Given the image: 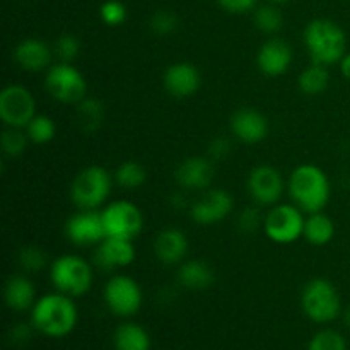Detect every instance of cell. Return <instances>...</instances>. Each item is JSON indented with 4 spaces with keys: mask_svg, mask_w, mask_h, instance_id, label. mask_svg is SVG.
Wrapping results in <instances>:
<instances>
[{
    "mask_svg": "<svg viewBox=\"0 0 350 350\" xmlns=\"http://www.w3.org/2000/svg\"><path fill=\"white\" fill-rule=\"evenodd\" d=\"M74 297L62 293L44 294L31 310V321L38 332L46 337L60 338L70 334L77 325V306Z\"/></svg>",
    "mask_w": 350,
    "mask_h": 350,
    "instance_id": "1",
    "label": "cell"
},
{
    "mask_svg": "<svg viewBox=\"0 0 350 350\" xmlns=\"http://www.w3.org/2000/svg\"><path fill=\"white\" fill-rule=\"evenodd\" d=\"M330 180L321 167L301 164L291 173L289 195L294 205L306 214L321 212L330 200Z\"/></svg>",
    "mask_w": 350,
    "mask_h": 350,
    "instance_id": "2",
    "label": "cell"
},
{
    "mask_svg": "<svg viewBox=\"0 0 350 350\" xmlns=\"http://www.w3.org/2000/svg\"><path fill=\"white\" fill-rule=\"evenodd\" d=\"M304 43L313 64L325 67L340 64L347 53V36L344 29L330 19L311 21L304 31Z\"/></svg>",
    "mask_w": 350,
    "mask_h": 350,
    "instance_id": "3",
    "label": "cell"
},
{
    "mask_svg": "<svg viewBox=\"0 0 350 350\" xmlns=\"http://www.w3.org/2000/svg\"><path fill=\"white\" fill-rule=\"evenodd\" d=\"M92 267L77 255H62L51 263L50 280L58 293L70 297L88 294L92 286Z\"/></svg>",
    "mask_w": 350,
    "mask_h": 350,
    "instance_id": "4",
    "label": "cell"
},
{
    "mask_svg": "<svg viewBox=\"0 0 350 350\" xmlns=\"http://www.w3.org/2000/svg\"><path fill=\"white\" fill-rule=\"evenodd\" d=\"M111 174L101 166H89L75 176L70 198L82 211H96L111 193Z\"/></svg>",
    "mask_w": 350,
    "mask_h": 350,
    "instance_id": "5",
    "label": "cell"
},
{
    "mask_svg": "<svg viewBox=\"0 0 350 350\" xmlns=\"http://www.w3.org/2000/svg\"><path fill=\"white\" fill-rule=\"evenodd\" d=\"M301 306L310 320L317 323H328L340 314V294L330 280L313 279L304 286Z\"/></svg>",
    "mask_w": 350,
    "mask_h": 350,
    "instance_id": "6",
    "label": "cell"
},
{
    "mask_svg": "<svg viewBox=\"0 0 350 350\" xmlns=\"http://www.w3.org/2000/svg\"><path fill=\"white\" fill-rule=\"evenodd\" d=\"M304 212L294 204L273 205L263 221L267 238L279 245H289L299 239L304 232Z\"/></svg>",
    "mask_w": 350,
    "mask_h": 350,
    "instance_id": "7",
    "label": "cell"
},
{
    "mask_svg": "<svg viewBox=\"0 0 350 350\" xmlns=\"http://www.w3.org/2000/svg\"><path fill=\"white\" fill-rule=\"evenodd\" d=\"M46 89L60 103L67 105H79L85 98L88 84L85 79L77 68L68 62H60L48 68Z\"/></svg>",
    "mask_w": 350,
    "mask_h": 350,
    "instance_id": "8",
    "label": "cell"
},
{
    "mask_svg": "<svg viewBox=\"0 0 350 350\" xmlns=\"http://www.w3.org/2000/svg\"><path fill=\"white\" fill-rule=\"evenodd\" d=\"M106 236L123 239H135L142 232L144 215L135 204L129 200H116L106 205L101 212Z\"/></svg>",
    "mask_w": 350,
    "mask_h": 350,
    "instance_id": "9",
    "label": "cell"
},
{
    "mask_svg": "<svg viewBox=\"0 0 350 350\" xmlns=\"http://www.w3.org/2000/svg\"><path fill=\"white\" fill-rule=\"evenodd\" d=\"M36 116V101L27 88L10 84L0 92V118L10 129H26Z\"/></svg>",
    "mask_w": 350,
    "mask_h": 350,
    "instance_id": "10",
    "label": "cell"
},
{
    "mask_svg": "<svg viewBox=\"0 0 350 350\" xmlns=\"http://www.w3.org/2000/svg\"><path fill=\"white\" fill-rule=\"evenodd\" d=\"M105 303L113 314L122 318L133 317L140 311L144 294L137 280L129 275H115L105 286Z\"/></svg>",
    "mask_w": 350,
    "mask_h": 350,
    "instance_id": "11",
    "label": "cell"
},
{
    "mask_svg": "<svg viewBox=\"0 0 350 350\" xmlns=\"http://www.w3.org/2000/svg\"><path fill=\"white\" fill-rule=\"evenodd\" d=\"M65 234L75 246L99 245L106 238L101 212L79 211L65 224Z\"/></svg>",
    "mask_w": 350,
    "mask_h": 350,
    "instance_id": "12",
    "label": "cell"
},
{
    "mask_svg": "<svg viewBox=\"0 0 350 350\" xmlns=\"http://www.w3.org/2000/svg\"><path fill=\"white\" fill-rule=\"evenodd\" d=\"M234 207V198L224 188H214V190L205 191L193 205H191V219L197 224L211 226L224 221L231 214Z\"/></svg>",
    "mask_w": 350,
    "mask_h": 350,
    "instance_id": "13",
    "label": "cell"
},
{
    "mask_svg": "<svg viewBox=\"0 0 350 350\" xmlns=\"http://www.w3.org/2000/svg\"><path fill=\"white\" fill-rule=\"evenodd\" d=\"M248 191L253 200L262 207L277 205L284 193V178L272 166L253 167L248 176Z\"/></svg>",
    "mask_w": 350,
    "mask_h": 350,
    "instance_id": "14",
    "label": "cell"
},
{
    "mask_svg": "<svg viewBox=\"0 0 350 350\" xmlns=\"http://www.w3.org/2000/svg\"><path fill=\"white\" fill-rule=\"evenodd\" d=\"M133 260H135V246L132 239L106 236L99 245H96L94 262L99 269H123V267H129Z\"/></svg>",
    "mask_w": 350,
    "mask_h": 350,
    "instance_id": "15",
    "label": "cell"
},
{
    "mask_svg": "<svg viewBox=\"0 0 350 350\" xmlns=\"http://www.w3.org/2000/svg\"><path fill=\"white\" fill-rule=\"evenodd\" d=\"M163 84L171 96L178 99H185L193 96L200 89L202 77L198 68L188 62H178L170 65L164 72Z\"/></svg>",
    "mask_w": 350,
    "mask_h": 350,
    "instance_id": "16",
    "label": "cell"
},
{
    "mask_svg": "<svg viewBox=\"0 0 350 350\" xmlns=\"http://www.w3.org/2000/svg\"><path fill=\"white\" fill-rule=\"evenodd\" d=\"M293 64V48L279 38L265 41L256 55V65L260 72L269 77H279L286 74Z\"/></svg>",
    "mask_w": 350,
    "mask_h": 350,
    "instance_id": "17",
    "label": "cell"
},
{
    "mask_svg": "<svg viewBox=\"0 0 350 350\" xmlns=\"http://www.w3.org/2000/svg\"><path fill=\"white\" fill-rule=\"evenodd\" d=\"M231 132L239 142L258 144L269 133V120L253 108H241L231 116Z\"/></svg>",
    "mask_w": 350,
    "mask_h": 350,
    "instance_id": "18",
    "label": "cell"
},
{
    "mask_svg": "<svg viewBox=\"0 0 350 350\" xmlns=\"http://www.w3.org/2000/svg\"><path fill=\"white\" fill-rule=\"evenodd\" d=\"M178 185L187 190H205L214 178V166L207 157H188L178 166L174 173Z\"/></svg>",
    "mask_w": 350,
    "mask_h": 350,
    "instance_id": "19",
    "label": "cell"
},
{
    "mask_svg": "<svg viewBox=\"0 0 350 350\" xmlns=\"http://www.w3.org/2000/svg\"><path fill=\"white\" fill-rule=\"evenodd\" d=\"M53 50L44 41L36 38H26L14 50V60L23 70L41 72L51 67Z\"/></svg>",
    "mask_w": 350,
    "mask_h": 350,
    "instance_id": "20",
    "label": "cell"
},
{
    "mask_svg": "<svg viewBox=\"0 0 350 350\" xmlns=\"http://www.w3.org/2000/svg\"><path fill=\"white\" fill-rule=\"evenodd\" d=\"M154 253L157 260L166 265H176L183 262L188 253L187 236L176 228L163 229L154 239Z\"/></svg>",
    "mask_w": 350,
    "mask_h": 350,
    "instance_id": "21",
    "label": "cell"
},
{
    "mask_svg": "<svg viewBox=\"0 0 350 350\" xmlns=\"http://www.w3.org/2000/svg\"><path fill=\"white\" fill-rule=\"evenodd\" d=\"M5 304L12 311H27L33 310L36 303V289L33 282L26 275H14L7 280L5 291H3Z\"/></svg>",
    "mask_w": 350,
    "mask_h": 350,
    "instance_id": "22",
    "label": "cell"
},
{
    "mask_svg": "<svg viewBox=\"0 0 350 350\" xmlns=\"http://www.w3.org/2000/svg\"><path fill=\"white\" fill-rule=\"evenodd\" d=\"M178 280L191 291H204L214 282V270L202 260H188L178 270Z\"/></svg>",
    "mask_w": 350,
    "mask_h": 350,
    "instance_id": "23",
    "label": "cell"
},
{
    "mask_svg": "<svg viewBox=\"0 0 350 350\" xmlns=\"http://www.w3.org/2000/svg\"><path fill=\"white\" fill-rule=\"evenodd\" d=\"M303 236L306 241L313 246H325L334 239L335 236V224L327 214L321 212H314V214H308L306 221H304V232Z\"/></svg>",
    "mask_w": 350,
    "mask_h": 350,
    "instance_id": "24",
    "label": "cell"
},
{
    "mask_svg": "<svg viewBox=\"0 0 350 350\" xmlns=\"http://www.w3.org/2000/svg\"><path fill=\"white\" fill-rule=\"evenodd\" d=\"M116 350H150V337L137 323H123L115 332Z\"/></svg>",
    "mask_w": 350,
    "mask_h": 350,
    "instance_id": "25",
    "label": "cell"
},
{
    "mask_svg": "<svg viewBox=\"0 0 350 350\" xmlns=\"http://www.w3.org/2000/svg\"><path fill=\"white\" fill-rule=\"evenodd\" d=\"M301 91L306 96H318L321 92L327 91L330 85V74H328V67L320 64H311L310 67L304 68L297 81Z\"/></svg>",
    "mask_w": 350,
    "mask_h": 350,
    "instance_id": "26",
    "label": "cell"
},
{
    "mask_svg": "<svg viewBox=\"0 0 350 350\" xmlns=\"http://www.w3.org/2000/svg\"><path fill=\"white\" fill-rule=\"evenodd\" d=\"M77 118L84 132L92 133L99 129L105 118V108L98 99L84 98L77 105Z\"/></svg>",
    "mask_w": 350,
    "mask_h": 350,
    "instance_id": "27",
    "label": "cell"
},
{
    "mask_svg": "<svg viewBox=\"0 0 350 350\" xmlns=\"http://www.w3.org/2000/svg\"><path fill=\"white\" fill-rule=\"evenodd\" d=\"M115 180L125 190H137L147 180L146 167L137 161H125L115 171Z\"/></svg>",
    "mask_w": 350,
    "mask_h": 350,
    "instance_id": "28",
    "label": "cell"
},
{
    "mask_svg": "<svg viewBox=\"0 0 350 350\" xmlns=\"http://www.w3.org/2000/svg\"><path fill=\"white\" fill-rule=\"evenodd\" d=\"M26 133L33 144H48L57 135V125L46 115H36L26 126Z\"/></svg>",
    "mask_w": 350,
    "mask_h": 350,
    "instance_id": "29",
    "label": "cell"
},
{
    "mask_svg": "<svg viewBox=\"0 0 350 350\" xmlns=\"http://www.w3.org/2000/svg\"><path fill=\"white\" fill-rule=\"evenodd\" d=\"M255 24L260 31L267 34H273L282 27L284 17L280 10L273 5H263L256 9Z\"/></svg>",
    "mask_w": 350,
    "mask_h": 350,
    "instance_id": "30",
    "label": "cell"
},
{
    "mask_svg": "<svg viewBox=\"0 0 350 350\" xmlns=\"http://www.w3.org/2000/svg\"><path fill=\"white\" fill-rule=\"evenodd\" d=\"M27 140H29V137H27L26 132H23V129H10V126H7L5 132L2 133L0 142H2V150L7 156L16 157L26 150Z\"/></svg>",
    "mask_w": 350,
    "mask_h": 350,
    "instance_id": "31",
    "label": "cell"
},
{
    "mask_svg": "<svg viewBox=\"0 0 350 350\" xmlns=\"http://www.w3.org/2000/svg\"><path fill=\"white\" fill-rule=\"evenodd\" d=\"M308 350H347V342L338 332L321 330L311 338Z\"/></svg>",
    "mask_w": 350,
    "mask_h": 350,
    "instance_id": "32",
    "label": "cell"
},
{
    "mask_svg": "<svg viewBox=\"0 0 350 350\" xmlns=\"http://www.w3.org/2000/svg\"><path fill=\"white\" fill-rule=\"evenodd\" d=\"M55 55L60 58V62H72L79 57L81 53V41L74 36V34H62L57 41H55L53 48Z\"/></svg>",
    "mask_w": 350,
    "mask_h": 350,
    "instance_id": "33",
    "label": "cell"
},
{
    "mask_svg": "<svg viewBox=\"0 0 350 350\" xmlns=\"http://www.w3.org/2000/svg\"><path fill=\"white\" fill-rule=\"evenodd\" d=\"M19 265L26 272H38L46 265V253L38 246H24L19 253Z\"/></svg>",
    "mask_w": 350,
    "mask_h": 350,
    "instance_id": "34",
    "label": "cell"
},
{
    "mask_svg": "<svg viewBox=\"0 0 350 350\" xmlns=\"http://www.w3.org/2000/svg\"><path fill=\"white\" fill-rule=\"evenodd\" d=\"M99 16L106 26H122L126 21V7L120 0H106L99 9Z\"/></svg>",
    "mask_w": 350,
    "mask_h": 350,
    "instance_id": "35",
    "label": "cell"
},
{
    "mask_svg": "<svg viewBox=\"0 0 350 350\" xmlns=\"http://www.w3.org/2000/svg\"><path fill=\"white\" fill-rule=\"evenodd\" d=\"M150 29L157 34V36H167V34L174 33L178 29V21L176 14L171 10H157L152 17H150Z\"/></svg>",
    "mask_w": 350,
    "mask_h": 350,
    "instance_id": "36",
    "label": "cell"
},
{
    "mask_svg": "<svg viewBox=\"0 0 350 350\" xmlns=\"http://www.w3.org/2000/svg\"><path fill=\"white\" fill-rule=\"evenodd\" d=\"M260 224H262V219H260V212L256 208L248 207L239 215V228L245 232H255Z\"/></svg>",
    "mask_w": 350,
    "mask_h": 350,
    "instance_id": "37",
    "label": "cell"
},
{
    "mask_svg": "<svg viewBox=\"0 0 350 350\" xmlns=\"http://www.w3.org/2000/svg\"><path fill=\"white\" fill-rule=\"evenodd\" d=\"M231 142L226 137H217L211 142L208 146V156L214 161H222L224 157H228L231 154Z\"/></svg>",
    "mask_w": 350,
    "mask_h": 350,
    "instance_id": "38",
    "label": "cell"
},
{
    "mask_svg": "<svg viewBox=\"0 0 350 350\" xmlns=\"http://www.w3.org/2000/svg\"><path fill=\"white\" fill-rule=\"evenodd\" d=\"M219 5L231 14H245L256 7L258 0H217Z\"/></svg>",
    "mask_w": 350,
    "mask_h": 350,
    "instance_id": "39",
    "label": "cell"
},
{
    "mask_svg": "<svg viewBox=\"0 0 350 350\" xmlns=\"http://www.w3.org/2000/svg\"><path fill=\"white\" fill-rule=\"evenodd\" d=\"M9 338L12 344L24 345L26 342H29V338H31V327H27L26 323L14 325L9 332Z\"/></svg>",
    "mask_w": 350,
    "mask_h": 350,
    "instance_id": "40",
    "label": "cell"
},
{
    "mask_svg": "<svg viewBox=\"0 0 350 350\" xmlns=\"http://www.w3.org/2000/svg\"><path fill=\"white\" fill-rule=\"evenodd\" d=\"M340 70L344 74V77L350 81V53H345L344 58L340 60Z\"/></svg>",
    "mask_w": 350,
    "mask_h": 350,
    "instance_id": "41",
    "label": "cell"
},
{
    "mask_svg": "<svg viewBox=\"0 0 350 350\" xmlns=\"http://www.w3.org/2000/svg\"><path fill=\"white\" fill-rule=\"evenodd\" d=\"M344 320H345V325H347V327L350 328V308H347V311H345Z\"/></svg>",
    "mask_w": 350,
    "mask_h": 350,
    "instance_id": "42",
    "label": "cell"
},
{
    "mask_svg": "<svg viewBox=\"0 0 350 350\" xmlns=\"http://www.w3.org/2000/svg\"><path fill=\"white\" fill-rule=\"evenodd\" d=\"M270 2H273V3H284V2H289V0H270Z\"/></svg>",
    "mask_w": 350,
    "mask_h": 350,
    "instance_id": "43",
    "label": "cell"
}]
</instances>
